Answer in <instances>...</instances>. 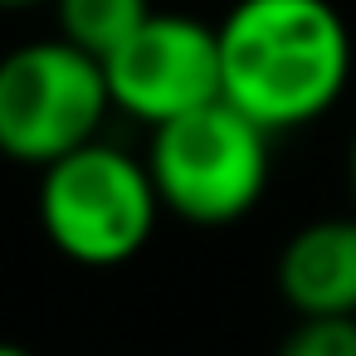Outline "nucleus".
<instances>
[{
    "mask_svg": "<svg viewBox=\"0 0 356 356\" xmlns=\"http://www.w3.org/2000/svg\"><path fill=\"white\" fill-rule=\"evenodd\" d=\"M220 98L268 137L322 122L351 83V30L332 0H234L215 25Z\"/></svg>",
    "mask_w": 356,
    "mask_h": 356,
    "instance_id": "f257e3e1",
    "label": "nucleus"
},
{
    "mask_svg": "<svg viewBox=\"0 0 356 356\" xmlns=\"http://www.w3.org/2000/svg\"><path fill=\"white\" fill-rule=\"evenodd\" d=\"M35 210L44 239L79 268L132 264L166 215L147 161L103 137L40 171Z\"/></svg>",
    "mask_w": 356,
    "mask_h": 356,
    "instance_id": "f03ea898",
    "label": "nucleus"
},
{
    "mask_svg": "<svg viewBox=\"0 0 356 356\" xmlns=\"http://www.w3.org/2000/svg\"><path fill=\"white\" fill-rule=\"evenodd\" d=\"M268 147L273 137L220 98L166 127H152L142 161L166 215L200 229H220L239 225L264 200L273 176Z\"/></svg>",
    "mask_w": 356,
    "mask_h": 356,
    "instance_id": "7ed1b4c3",
    "label": "nucleus"
},
{
    "mask_svg": "<svg viewBox=\"0 0 356 356\" xmlns=\"http://www.w3.org/2000/svg\"><path fill=\"white\" fill-rule=\"evenodd\" d=\"M113 113L103 64L69 40H30L0 59V156L44 171L98 142Z\"/></svg>",
    "mask_w": 356,
    "mask_h": 356,
    "instance_id": "20e7f679",
    "label": "nucleus"
},
{
    "mask_svg": "<svg viewBox=\"0 0 356 356\" xmlns=\"http://www.w3.org/2000/svg\"><path fill=\"white\" fill-rule=\"evenodd\" d=\"M113 113L166 127L195 108L220 103V35L205 20L152 10L108 59H103Z\"/></svg>",
    "mask_w": 356,
    "mask_h": 356,
    "instance_id": "39448f33",
    "label": "nucleus"
},
{
    "mask_svg": "<svg viewBox=\"0 0 356 356\" xmlns=\"http://www.w3.org/2000/svg\"><path fill=\"white\" fill-rule=\"evenodd\" d=\"M273 278L293 317H356V215L302 225L283 244Z\"/></svg>",
    "mask_w": 356,
    "mask_h": 356,
    "instance_id": "423d86ee",
    "label": "nucleus"
},
{
    "mask_svg": "<svg viewBox=\"0 0 356 356\" xmlns=\"http://www.w3.org/2000/svg\"><path fill=\"white\" fill-rule=\"evenodd\" d=\"M49 10H54V35L103 64L156 6L152 0H54Z\"/></svg>",
    "mask_w": 356,
    "mask_h": 356,
    "instance_id": "0eeeda50",
    "label": "nucleus"
},
{
    "mask_svg": "<svg viewBox=\"0 0 356 356\" xmlns=\"http://www.w3.org/2000/svg\"><path fill=\"white\" fill-rule=\"evenodd\" d=\"M273 356H356V317H293Z\"/></svg>",
    "mask_w": 356,
    "mask_h": 356,
    "instance_id": "6e6552de",
    "label": "nucleus"
},
{
    "mask_svg": "<svg viewBox=\"0 0 356 356\" xmlns=\"http://www.w3.org/2000/svg\"><path fill=\"white\" fill-rule=\"evenodd\" d=\"M40 6H54V0H0V15H25V10H40Z\"/></svg>",
    "mask_w": 356,
    "mask_h": 356,
    "instance_id": "1a4fd4ad",
    "label": "nucleus"
},
{
    "mask_svg": "<svg viewBox=\"0 0 356 356\" xmlns=\"http://www.w3.org/2000/svg\"><path fill=\"white\" fill-rule=\"evenodd\" d=\"M346 181H351V200H356V132H351V156H346Z\"/></svg>",
    "mask_w": 356,
    "mask_h": 356,
    "instance_id": "9d476101",
    "label": "nucleus"
},
{
    "mask_svg": "<svg viewBox=\"0 0 356 356\" xmlns=\"http://www.w3.org/2000/svg\"><path fill=\"white\" fill-rule=\"evenodd\" d=\"M0 356H35V351L20 346V341H0Z\"/></svg>",
    "mask_w": 356,
    "mask_h": 356,
    "instance_id": "9b49d317",
    "label": "nucleus"
}]
</instances>
